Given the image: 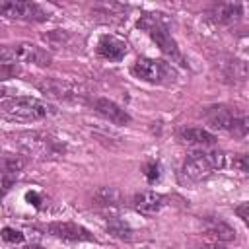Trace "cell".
<instances>
[{
	"label": "cell",
	"instance_id": "1",
	"mask_svg": "<svg viewBox=\"0 0 249 249\" xmlns=\"http://www.w3.org/2000/svg\"><path fill=\"white\" fill-rule=\"evenodd\" d=\"M136 27L142 29L171 62H177L179 66H187V60H185L183 53L179 51L177 41L169 33V25L161 18V14H146V16H142L136 21Z\"/></svg>",
	"mask_w": 249,
	"mask_h": 249
},
{
	"label": "cell",
	"instance_id": "2",
	"mask_svg": "<svg viewBox=\"0 0 249 249\" xmlns=\"http://www.w3.org/2000/svg\"><path fill=\"white\" fill-rule=\"evenodd\" d=\"M228 165V156L220 150H202L193 152L185 158L181 165V177L183 181L196 183L206 179L214 169H224Z\"/></svg>",
	"mask_w": 249,
	"mask_h": 249
},
{
	"label": "cell",
	"instance_id": "3",
	"mask_svg": "<svg viewBox=\"0 0 249 249\" xmlns=\"http://www.w3.org/2000/svg\"><path fill=\"white\" fill-rule=\"evenodd\" d=\"M53 113V107L37 97L21 95V97H12L8 103H4V115L12 121H23V123H33L41 121L47 115Z\"/></svg>",
	"mask_w": 249,
	"mask_h": 249
},
{
	"label": "cell",
	"instance_id": "4",
	"mask_svg": "<svg viewBox=\"0 0 249 249\" xmlns=\"http://www.w3.org/2000/svg\"><path fill=\"white\" fill-rule=\"evenodd\" d=\"M130 74L142 82L148 84H156V86H163V84H171L177 78L175 68L165 62V60H158V58H136L130 66Z\"/></svg>",
	"mask_w": 249,
	"mask_h": 249
},
{
	"label": "cell",
	"instance_id": "5",
	"mask_svg": "<svg viewBox=\"0 0 249 249\" xmlns=\"http://www.w3.org/2000/svg\"><path fill=\"white\" fill-rule=\"evenodd\" d=\"M208 124L212 128H218V130H226L230 134H233L235 138H245L247 136V117L245 115H237L231 107H226V105H212V107H206V113H204Z\"/></svg>",
	"mask_w": 249,
	"mask_h": 249
},
{
	"label": "cell",
	"instance_id": "6",
	"mask_svg": "<svg viewBox=\"0 0 249 249\" xmlns=\"http://www.w3.org/2000/svg\"><path fill=\"white\" fill-rule=\"evenodd\" d=\"M0 56L12 60V62H27V64H35V66H49L51 64V54L41 49L35 43L29 41H19L14 43L6 49L0 51Z\"/></svg>",
	"mask_w": 249,
	"mask_h": 249
},
{
	"label": "cell",
	"instance_id": "7",
	"mask_svg": "<svg viewBox=\"0 0 249 249\" xmlns=\"http://www.w3.org/2000/svg\"><path fill=\"white\" fill-rule=\"evenodd\" d=\"M0 16L19 21H47L49 12L29 0H0Z\"/></svg>",
	"mask_w": 249,
	"mask_h": 249
},
{
	"label": "cell",
	"instance_id": "8",
	"mask_svg": "<svg viewBox=\"0 0 249 249\" xmlns=\"http://www.w3.org/2000/svg\"><path fill=\"white\" fill-rule=\"evenodd\" d=\"M45 231L62 241H95L93 233L76 222H53L47 224Z\"/></svg>",
	"mask_w": 249,
	"mask_h": 249
},
{
	"label": "cell",
	"instance_id": "9",
	"mask_svg": "<svg viewBox=\"0 0 249 249\" xmlns=\"http://www.w3.org/2000/svg\"><path fill=\"white\" fill-rule=\"evenodd\" d=\"M21 144L25 146L27 152L41 156V158H49V156H60L64 152V144H60L56 138L45 136V134H27V140H21Z\"/></svg>",
	"mask_w": 249,
	"mask_h": 249
},
{
	"label": "cell",
	"instance_id": "10",
	"mask_svg": "<svg viewBox=\"0 0 249 249\" xmlns=\"http://www.w3.org/2000/svg\"><path fill=\"white\" fill-rule=\"evenodd\" d=\"M23 169V160L18 156H6L0 161V196H6L16 185L19 171Z\"/></svg>",
	"mask_w": 249,
	"mask_h": 249
},
{
	"label": "cell",
	"instance_id": "11",
	"mask_svg": "<svg viewBox=\"0 0 249 249\" xmlns=\"http://www.w3.org/2000/svg\"><path fill=\"white\" fill-rule=\"evenodd\" d=\"M165 206V196L154 191H140L132 196V208L142 216H154Z\"/></svg>",
	"mask_w": 249,
	"mask_h": 249
},
{
	"label": "cell",
	"instance_id": "12",
	"mask_svg": "<svg viewBox=\"0 0 249 249\" xmlns=\"http://www.w3.org/2000/svg\"><path fill=\"white\" fill-rule=\"evenodd\" d=\"M126 43L115 35H101L97 41V54L109 62H119L126 56Z\"/></svg>",
	"mask_w": 249,
	"mask_h": 249
},
{
	"label": "cell",
	"instance_id": "13",
	"mask_svg": "<svg viewBox=\"0 0 249 249\" xmlns=\"http://www.w3.org/2000/svg\"><path fill=\"white\" fill-rule=\"evenodd\" d=\"M95 111L101 115V117H105L109 123H113V124H119V126H124V124H128L130 121H132V117L121 107V105H117L115 101H111V99H107V97H99V99H95Z\"/></svg>",
	"mask_w": 249,
	"mask_h": 249
},
{
	"label": "cell",
	"instance_id": "14",
	"mask_svg": "<svg viewBox=\"0 0 249 249\" xmlns=\"http://www.w3.org/2000/svg\"><path fill=\"white\" fill-rule=\"evenodd\" d=\"M177 136L183 144L200 146V148H212L218 142V138L212 132H208L206 128H198V126H185L177 132Z\"/></svg>",
	"mask_w": 249,
	"mask_h": 249
},
{
	"label": "cell",
	"instance_id": "15",
	"mask_svg": "<svg viewBox=\"0 0 249 249\" xmlns=\"http://www.w3.org/2000/svg\"><path fill=\"white\" fill-rule=\"evenodd\" d=\"M210 16L216 23H222V25H231L235 21L241 19L243 16V6L239 2H220V4H214L212 10H210Z\"/></svg>",
	"mask_w": 249,
	"mask_h": 249
},
{
	"label": "cell",
	"instance_id": "16",
	"mask_svg": "<svg viewBox=\"0 0 249 249\" xmlns=\"http://www.w3.org/2000/svg\"><path fill=\"white\" fill-rule=\"evenodd\" d=\"M37 88L45 95H51L54 99H72L76 93L74 86L66 80H60V78H43L41 82H37Z\"/></svg>",
	"mask_w": 249,
	"mask_h": 249
},
{
	"label": "cell",
	"instance_id": "17",
	"mask_svg": "<svg viewBox=\"0 0 249 249\" xmlns=\"http://www.w3.org/2000/svg\"><path fill=\"white\" fill-rule=\"evenodd\" d=\"M204 231L214 241H233L235 239V230L228 222H224L220 218H206Z\"/></svg>",
	"mask_w": 249,
	"mask_h": 249
},
{
	"label": "cell",
	"instance_id": "18",
	"mask_svg": "<svg viewBox=\"0 0 249 249\" xmlns=\"http://www.w3.org/2000/svg\"><path fill=\"white\" fill-rule=\"evenodd\" d=\"M93 200H95L97 206L111 210V208H119L123 204V195L115 187H99L93 193Z\"/></svg>",
	"mask_w": 249,
	"mask_h": 249
},
{
	"label": "cell",
	"instance_id": "19",
	"mask_svg": "<svg viewBox=\"0 0 249 249\" xmlns=\"http://www.w3.org/2000/svg\"><path fill=\"white\" fill-rule=\"evenodd\" d=\"M105 228L107 231L117 237V239H132V228L128 226V222H124L123 218H117V216H109L107 222H105Z\"/></svg>",
	"mask_w": 249,
	"mask_h": 249
},
{
	"label": "cell",
	"instance_id": "20",
	"mask_svg": "<svg viewBox=\"0 0 249 249\" xmlns=\"http://www.w3.org/2000/svg\"><path fill=\"white\" fill-rule=\"evenodd\" d=\"M222 76L228 80V82H243L245 76H247V66L243 60H228L224 62V70H222Z\"/></svg>",
	"mask_w": 249,
	"mask_h": 249
},
{
	"label": "cell",
	"instance_id": "21",
	"mask_svg": "<svg viewBox=\"0 0 249 249\" xmlns=\"http://www.w3.org/2000/svg\"><path fill=\"white\" fill-rule=\"evenodd\" d=\"M21 74V68L18 62H12L4 56H0V82L8 80V78H16Z\"/></svg>",
	"mask_w": 249,
	"mask_h": 249
},
{
	"label": "cell",
	"instance_id": "22",
	"mask_svg": "<svg viewBox=\"0 0 249 249\" xmlns=\"http://www.w3.org/2000/svg\"><path fill=\"white\" fill-rule=\"evenodd\" d=\"M43 39L51 45V47H54V49H62L68 41H70V35L66 33V31H60V29H54V31H51V33H47V35H43Z\"/></svg>",
	"mask_w": 249,
	"mask_h": 249
},
{
	"label": "cell",
	"instance_id": "23",
	"mask_svg": "<svg viewBox=\"0 0 249 249\" xmlns=\"http://www.w3.org/2000/svg\"><path fill=\"white\" fill-rule=\"evenodd\" d=\"M0 237L8 243H21L23 241V233L19 230H14V228H4L0 231Z\"/></svg>",
	"mask_w": 249,
	"mask_h": 249
},
{
	"label": "cell",
	"instance_id": "24",
	"mask_svg": "<svg viewBox=\"0 0 249 249\" xmlns=\"http://www.w3.org/2000/svg\"><path fill=\"white\" fill-rule=\"evenodd\" d=\"M144 175H146L148 183H156L160 179V163L158 161H148L144 165Z\"/></svg>",
	"mask_w": 249,
	"mask_h": 249
},
{
	"label": "cell",
	"instance_id": "25",
	"mask_svg": "<svg viewBox=\"0 0 249 249\" xmlns=\"http://www.w3.org/2000/svg\"><path fill=\"white\" fill-rule=\"evenodd\" d=\"M231 167L239 169L241 173H247V169H249V165H247V156H245V154H237V156H233Z\"/></svg>",
	"mask_w": 249,
	"mask_h": 249
},
{
	"label": "cell",
	"instance_id": "26",
	"mask_svg": "<svg viewBox=\"0 0 249 249\" xmlns=\"http://www.w3.org/2000/svg\"><path fill=\"white\" fill-rule=\"evenodd\" d=\"M243 222H247V218H249V202H241L239 206H235V210H233Z\"/></svg>",
	"mask_w": 249,
	"mask_h": 249
},
{
	"label": "cell",
	"instance_id": "27",
	"mask_svg": "<svg viewBox=\"0 0 249 249\" xmlns=\"http://www.w3.org/2000/svg\"><path fill=\"white\" fill-rule=\"evenodd\" d=\"M25 200H27L29 204H33L35 208H39V206H41V196H39L35 191H29V193L25 195Z\"/></svg>",
	"mask_w": 249,
	"mask_h": 249
},
{
	"label": "cell",
	"instance_id": "28",
	"mask_svg": "<svg viewBox=\"0 0 249 249\" xmlns=\"http://www.w3.org/2000/svg\"><path fill=\"white\" fill-rule=\"evenodd\" d=\"M14 93V89L12 88H6V86H0V99H4V97H10Z\"/></svg>",
	"mask_w": 249,
	"mask_h": 249
},
{
	"label": "cell",
	"instance_id": "29",
	"mask_svg": "<svg viewBox=\"0 0 249 249\" xmlns=\"http://www.w3.org/2000/svg\"><path fill=\"white\" fill-rule=\"evenodd\" d=\"M0 33H2V25H0Z\"/></svg>",
	"mask_w": 249,
	"mask_h": 249
}]
</instances>
